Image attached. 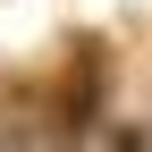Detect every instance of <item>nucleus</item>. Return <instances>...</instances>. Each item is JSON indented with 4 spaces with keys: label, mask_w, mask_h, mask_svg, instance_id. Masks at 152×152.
<instances>
[{
    "label": "nucleus",
    "mask_w": 152,
    "mask_h": 152,
    "mask_svg": "<svg viewBox=\"0 0 152 152\" xmlns=\"http://www.w3.org/2000/svg\"><path fill=\"white\" fill-rule=\"evenodd\" d=\"M102 93H110L102 59H85V68L59 76V93H51V144H59V152H76L93 127H102Z\"/></svg>",
    "instance_id": "f257e3e1"
},
{
    "label": "nucleus",
    "mask_w": 152,
    "mask_h": 152,
    "mask_svg": "<svg viewBox=\"0 0 152 152\" xmlns=\"http://www.w3.org/2000/svg\"><path fill=\"white\" fill-rule=\"evenodd\" d=\"M102 152H152V127H110Z\"/></svg>",
    "instance_id": "f03ea898"
}]
</instances>
